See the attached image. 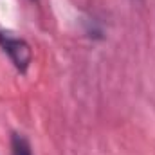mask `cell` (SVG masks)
<instances>
[{"instance_id":"cell-1","label":"cell","mask_w":155,"mask_h":155,"mask_svg":"<svg viewBox=\"0 0 155 155\" xmlns=\"http://www.w3.org/2000/svg\"><path fill=\"white\" fill-rule=\"evenodd\" d=\"M0 47L9 56L11 63L16 67L18 72L27 71V67L31 65V60H33V52H31V47L27 45L25 40L13 36L11 33L0 31Z\"/></svg>"},{"instance_id":"cell-2","label":"cell","mask_w":155,"mask_h":155,"mask_svg":"<svg viewBox=\"0 0 155 155\" xmlns=\"http://www.w3.org/2000/svg\"><path fill=\"white\" fill-rule=\"evenodd\" d=\"M11 155H33L31 144L24 134L11 135Z\"/></svg>"}]
</instances>
